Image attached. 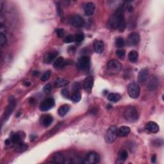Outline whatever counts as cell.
<instances>
[{"mask_svg": "<svg viewBox=\"0 0 164 164\" xmlns=\"http://www.w3.org/2000/svg\"><path fill=\"white\" fill-rule=\"evenodd\" d=\"M109 25L111 28L117 29L121 32L125 31L126 25L125 17H124L123 5L119 6L114 15L110 18V21H109Z\"/></svg>", "mask_w": 164, "mask_h": 164, "instance_id": "cell-1", "label": "cell"}, {"mask_svg": "<svg viewBox=\"0 0 164 164\" xmlns=\"http://www.w3.org/2000/svg\"><path fill=\"white\" fill-rule=\"evenodd\" d=\"M138 113L137 109L133 107H128L125 111V117L127 121L133 122L138 119Z\"/></svg>", "mask_w": 164, "mask_h": 164, "instance_id": "cell-2", "label": "cell"}, {"mask_svg": "<svg viewBox=\"0 0 164 164\" xmlns=\"http://www.w3.org/2000/svg\"><path fill=\"white\" fill-rule=\"evenodd\" d=\"M117 136V128L115 126H112L109 127L108 130L107 131L106 134H105V142L108 144L113 143L116 140Z\"/></svg>", "mask_w": 164, "mask_h": 164, "instance_id": "cell-3", "label": "cell"}, {"mask_svg": "<svg viewBox=\"0 0 164 164\" xmlns=\"http://www.w3.org/2000/svg\"><path fill=\"white\" fill-rule=\"evenodd\" d=\"M140 86L137 83H131L127 86V94L130 97L133 99H137L140 95Z\"/></svg>", "mask_w": 164, "mask_h": 164, "instance_id": "cell-4", "label": "cell"}, {"mask_svg": "<svg viewBox=\"0 0 164 164\" xmlns=\"http://www.w3.org/2000/svg\"><path fill=\"white\" fill-rule=\"evenodd\" d=\"M108 70L110 72L114 74L119 72L121 69V64L116 60H111L108 64Z\"/></svg>", "mask_w": 164, "mask_h": 164, "instance_id": "cell-5", "label": "cell"}, {"mask_svg": "<svg viewBox=\"0 0 164 164\" xmlns=\"http://www.w3.org/2000/svg\"><path fill=\"white\" fill-rule=\"evenodd\" d=\"M54 103H55V102H54V100L53 98L50 97L46 99L40 105V110L42 112L48 111L54 106Z\"/></svg>", "mask_w": 164, "mask_h": 164, "instance_id": "cell-6", "label": "cell"}, {"mask_svg": "<svg viewBox=\"0 0 164 164\" xmlns=\"http://www.w3.org/2000/svg\"><path fill=\"white\" fill-rule=\"evenodd\" d=\"M69 23L73 27L81 28L84 25L85 21L82 17L78 15H75L70 18Z\"/></svg>", "mask_w": 164, "mask_h": 164, "instance_id": "cell-7", "label": "cell"}, {"mask_svg": "<svg viewBox=\"0 0 164 164\" xmlns=\"http://www.w3.org/2000/svg\"><path fill=\"white\" fill-rule=\"evenodd\" d=\"M90 62V60L89 57L83 56L79 58L76 65H77V67L80 69V70H84V69H86L89 67Z\"/></svg>", "mask_w": 164, "mask_h": 164, "instance_id": "cell-8", "label": "cell"}, {"mask_svg": "<svg viewBox=\"0 0 164 164\" xmlns=\"http://www.w3.org/2000/svg\"><path fill=\"white\" fill-rule=\"evenodd\" d=\"M100 155H98L97 153L92 151L87 154L86 158L84 160V163L89 164L96 163L100 162Z\"/></svg>", "mask_w": 164, "mask_h": 164, "instance_id": "cell-9", "label": "cell"}, {"mask_svg": "<svg viewBox=\"0 0 164 164\" xmlns=\"http://www.w3.org/2000/svg\"><path fill=\"white\" fill-rule=\"evenodd\" d=\"M140 41V36L136 32H132L129 34L127 38V44L130 46L137 45Z\"/></svg>", "mask_w": 164, "mask_h": 164, "instance_id": "cell-10", "label": "cell"}, {"mask_svg": "<svg viewBox=\"0 0 164 164\" xmlns=\"http://www.w3.org/2000/svg\"><path fill=\"white\" fill-rule=\"evenodd\" d=\"M16 105V100L14 99V97H10L9 105L7 106L6 110H5V118L4 119L5 120L9 119V116L12 114V113L14 111Z\"/></svg>", "mask_w": 164, "mask_h": 164, "instance_id": "cell-11", "label": "cell"}, {"mask_svg": "<svg viewBox=\"0 0 164 164\" xmlns=\"http://www.w3.org/2000/svg\"><path fill=\"white\" fill-rule=\"evenodd\" d=\"M94 85V78L92 76H88L87 77L83 82V87L86 92L90 93L92 91V87Z\"/></svg>", "mask_w": 164, "mask_h": 164, "instance_id": "cell-12", "label": "cell"}, {"mask_svg": "<svg viewBox=\"0 0 164 164\" xmlns=\"http://www.w3.org/2000/svg\"><path fill=\"white\" fill-rule=\"evenodd\" d=\"M149 76V71L148 69H142L138 72V80L140 83L145 82L148 78Z\"/></svg>", "mask_w": 164, "mask_h": 164, "instance_id": "cell-13", "label": "cell"}, {"mask_svg": "<svg viewBox=\"0 0 164 164\" xmlns=\"http://www.w3.org/2000/svg\"><path fill=\"white\" fill-rule=\"evenodd\" d=\"M96 6L95 4L92 2H89L86 3V5L84 6V12L86 16H90L92 15L94 11H95Z\"/></svg>", "mask_w": 164, "mask_h": 164, "instance_id": "cell-14", "label": "cell"}, {"mask_svg": "<svg viewBox=\"0 0 164 164\" xmlns=\"http://www.w3.org/2000/svg\"><path fill=\"white\" fill-rule=\"evenodd\" d=\"M145 129L151 133H157L159 131V126L155 122L150 121L146 124Z\"/></svg>", "mask_w": 164, "mask_h": 164, "instance_id": "cell-15", "label": "cell"}, {"mask_svg": "<svg viewBox=\"0 0 164 164\" xmlns=\"http://www.w3.org/2000/svg\"><path fill=\"white\" fill-rule=\"evenodd\" d=\"M53 121V118L50 115H44L41 117V122L44 127L49 126Z\"/></svg>", "mask_w": 164, "mask_h": 164, "instance_id": "cell-16", "label": "cell"}, {"mask_svg": "<svg viewBox=\"0 0 164 164\" xmlns=\"http://www.w3.org/2000/svg\"><path fill=\"white\" fill-rule=\"evenodd\" d=\"M94 49L96 53L98 54L102 53L105 49L104 42L102 41H96L94 43Z\"/></svg>", "mask_w": 164, "mask_h": 164, "instance_id": "cell-17", "label": "cell"}, {"mask_svg": "<svg viewBox=\"0 0 164 164\" xmlns=\"http://www.w3.org/2000/svg\"><path fill=\"white\" fill-rule=\"evenodd\" d=\"M52 162L54 163H65V158L63 154L60 153H57L54 154L52 159Z\"/></svg>", "mask_w": 164, "mask_h": 164, "instance_id": "cell-18", "label": "cell"}, {"mask_svg": "<svg viewBox=\"0 0 164 164\" xmlns=\"http://www.w3.org/2000/svg\"><path fill=\"white\" fill-rule=\"evenodd\" d=\"M130 133V128L129 127L123 126L120 127L119 130H117V134L120 137H126Z\"/></svg>", "mask_w": 164, "mask_h": 164, "instance_id": "cell-19", "label": "cell"}, {"mask_svg": "<svg viewBox=\"0 0 164 164\" xmlns=\"http://www.w3.org/2000/svg\"><path fill=\"white\" fill-rule=\"evenodd\" d=\"M67 64L66 61L64 60V58L63 57H58L57 59L54 61V62L53 64V66L54 68L57 69H60L64 67L65 65Z\"/></svg>", "mask_w": 164, "mask_h": 164, "instance_id": "cell-20", "label": "cell"}, {"mask_svg": "<svg viewBox=\"0 0 164 164\" xmlns=\"http://www.w3.org/2000/svg\"><path fill=\"white\" fill-rule=\"evenodd\" d=\"M22 135L23 133H14L12 137H11L10 139L12 140L13 144H17L22 142V139H23L24 137H22Z\"/></svg>", "mask_w": 164, "mask_h": 164, "instance_id": "cell-21", "label": "cell"}, {"mask_svg": "<svg viewBox=\"0 0 164 164\" xmlns=\"http://www.w3.org/2000/svg\"><path fill=\"white\" fill-rule=\"evenodd\" d=\"M57 56V53H48L46 55L44 56V62L46 64H51L53 62V60H54Z\"/></svg>", "mask_w": 164, "mask_h": 164, "instance_id": "cell-22", "label": "cell"}, {"mask_svg": "<svg viewBox=\"0 0 164 164\" xmlns=\"http://www.w3.org/2000/svg\"><path fill=\"white\" fill-rule=\"evenodd\" d=\"M69 83V82L66 79L59 78L56 80L55 82H54V86L57 87V88H60V87H65L66 85H67Z\"/></svg>", "mask_w": 164, "mask_h": 164, "instance_id": "cell-23", "label": "cell"}, {"mask_svg": "<svg viewBox=\"0 0 164 164\" xmlns=\"http://www.w3.org/2000/svg\"><path fill=\"white\" fill-rule=\"evenodd\" d=\"M158 80L157 78L153 77L148 83V89L150 90H154L158 87Z\"/></svg>", "mask_w": 164, "mask_h": 164, "instance_id": "cell-24", "label": "cell"}, {"mask_svg": "<svg viewBox=\"0 0 164 164\" xmlns=\"http://www.w3.org/2000/svg\"><path fill=\"white\" fill-rule=\"evenodd\" d=\"M121 96L119 94L117 93H110L107 96V99L113 103H115V102L119 101L121 100Z\"/></svg>", "mask_w": 164, "mask_h": 164, "instance_id": "cell-25", "label": "cell"}, {"mask_svg": "<svg viewBox=\"0 0 164 164\" xmlns=\"http://www.w3.org/2000/svg\"><path fill=\"white\" fill-rule=\"evenodd\" d=\"M69 110V106L68 105H62L58 110V114L60 116L63 117L66 115Z\"/></svg>", "mask_w": 164, "mask_h": 164, "instance_id": "cell-26", "label": "cell"}, {"mask_svg": "<svg viewBox=\"0 0 164 164\" xmlns=\"http://www.w3.org/2000/svg\"><path fill=\"white\" fill-rule=\"evenodd\" d=\"M28 148V146L27 144L23 143V142H21V143L17 144L16 147V151L18 152V153L24 152L27 150Z\"/></svg>", "mask_w": 164, "mask_h": 164, "instance_id": "cell-27", "label": "cell"}, {"mask_svg": "<svg viewBox=\"0 0 164 164\" xmlns=\"http://www.w3.org/2000/svg\"><path fill=\"white\" fill-rule=\"evenodd\" d=\"M138 57V54L137 53V52L135 50H132L128 54V58L130 62H135L137 60Z\"/></svg>", "mask_w": 164, "mask_h": 164, "instance_id": "cell-28", "label": "cell"}, {"mask_svg": "<svg viewBox=\"0 0 164 164\" xmlns=\"http://www.w3.org/2000/svg\"><path fill=\"white\" fill-rule=\"evenodd\" d=\"M127 152L125 150V149H122L118 153V159L121 162H123L124 161L127 159Z\"/></svg>", "mask_w": 164, "mask_h": 164, "instance_id": "cell-29", "label": "cell"}, {"mask_svg": "<svg viewBox=\"0 0 164 164\" xmlns=\"http://www.w3.org/2000/svg\"><path fill=\"white\" fill-rule=\"evenodd\" d=\"M125 41L123 38H122L121 37L116 38L115 45L117 47V48H122V47L125 46Z\"/></svg>", "mask_w": 164, "mask_h": 164, "instance_id": "cell-30", "label": "cell"}, {"mask_svg": "<svg viewBox=\"0 0 164 164\" xmlns=\"http://www.w3.org/2000/svg\"><path fill=\"white\" fill-rule=\"evenodd\" d=\"M81 98H82L81 94L79 93V91H78V92H74L73 94H72V95L71 96V100L74 102H76V103H78V102H79L80 100H81Z\"/></svg>", "mask_w": 164, "mask_h": 164, "instance_id": "cell-31", "label": "cell"}, {"mask_svg": "<svg viewBox=\"0 0 164 164\" xmlns=\"http://www.w3.org/2000/svg\"><path fill=\"white\" fill-rule=\"evenodd\" d=\"M85 36L84 34H82V33H79V34H77L74 37V41H76V42H82L83 40H84Z\"/></svg>", "mask_w": 164, "mask_h": 164, "instance_id": "cell-32", "label": "cell"}, {"mask_svg": "<svg viewBox=\"0 0 164 164\" xmlns=\"http://www.w3.org/2000/svg\"><path fill=\"white\" fill-rule=\"evenodd\" d=\"M116 55L121 59H124L126 55V52L124 49H117L116 51Z\"/></svg>", "mask_w": 164, "mask_h": 164, "instance_id": "cell-33", "label": "cell"}, {"mask_svg": "<svg viewBox=\"0 0 164 164\" xmlns=\"http://www.w3.org/2000/svg\"><path fill=\"white\" fill-rule=\"evenodd\" d=\"M6 42L7 40L6 38V36L3 34V33H1V34H0V46H5L6 44Z\"/></svg>", "mask_w": 164, "mask_h": 164, "instance_id": "cell-34", "label": "cell"}, {"mask_svg": "<svg viewBox=\"0 0 164 164\" xmlns=\"http://www.w3.org/2000/svg\"><path fill=\"white\" fill-rule=\"evenodd\" d=\"M51 74H52V72H51V71H47L46 72H44V74L42 75V76L41 77V80L42 82H46L47 80H48L49 77H50V76H51Z\"/></svg>", "mask_w": 164, "mask_h": 164, "instance_id": "cell-35", "label": "cell"}, {"mask_svg": "<svg viewBox=\"0 0 164 164\" xmlns=\"http://www.w3.org/2000/svg\"><path fill=\"white\" fill-rule=\"evenodd\" d=\"M64 41H65V43H68V44L72 43V42H73L74 41V37L71 35H69L67 36L65 38Z\"/></svg>", "mask_w": 164, "mask_h": 164, "instance_id": "cell-36", "label": "cell"}, {"mask_svg": "<svg viewBox=\"0 0 164 164\" xmlns=\"http://www.w3.org/2000/svg\"><path fill=\"white\" fill-rule=\"evenodd\" d=\"M52 90V86L50 84V83H48V84H46L44 87V89H43L44 92L46 93L50 92Z\"/></svg>", "mask_w": 164, "mask_h": 164, "instance_id": "cell-37", "label": "cell"}, {"mask_svg": "<svg viewBox=\"0 0 164 164\" xmlns=\"http://www.w3.org/2000/svg\"><path fill=\"white\" fill-rule=\"evenodd\" d=\"M56 33L58 37H62L64 35V30L62 28H58L56 30Z\"/></svg>", "mask_w": 164, "mask_h": 164, "instance_id": "cell-38", "label": "cell"}, {"mask_svg": "<svg viewBox=\"0 0 164 164\" xmlns=\"http://www.w3.org/2000/svg\"><path fill=\"white\" fill-rule=\"evenodd\" d=\"M61 94H62V95L65 98L69 97V90L66 89H64L62 90Z\"/></svg>", "mask_w": 164, "mask_h": 164, "instance_id": "cell-39", "label": "cell"}, {"mask_svg": "<svg viewBox=\"0 0 164 164\" xmlns=\"http://www.w3.org/2000/svg\"><path fill=\"white\" fill-rule=\"evenodd\" d=\"M80 89V85L78 83H75L74 84V92H78Z\"/></svg>", "mask_w": 164, "mask_h": 164, "instance_id": "cell-40", "label": "cell"}, {"mask_svg": "<svg viewBox=\"0 0 164 164\" xmlns=\"http://www.w3.org/2000/svg\"><path fill=\"white\" fill-rule=\"evenodd\" d=\"M57 10H58V13L60 15V16H61V15H62V8H61V6H60V4H58L57 5Z\"/></svg>", "mask_w": 164, "mask_h": 164, "instance_id": "cell-41", "label": "cell"}, {"mask_svg": "<svg viewBox=\"0 0 164 164\" xmlns=\"http://www.w3.org/2000/svg\"><path fill=\"white\" fill-rule=\"evenodd\" d=\"M156 156L155 155H153L152 158H151V162L152 163H155L156 162Z\"/></svg>", "mask_w": 164, "mask_h": 164, "instance_id": "cell-42", "label": "cell"}, {"mask_svg": "<svg viewBox=\"0 0 164 164\" xmlns=\"http://www.w3.org/2000/svg\"><path fill=\"white\" fill-rule=\"evenodd\" d=\"M30 85H31V83L29 82H26V83H24V85H26V86H29Z\"/></svg>", "mask_w": 164, "mask_h": 164, "instance_id": "cell-43", "label": "cell"}, {"mask_svg": "<svg viewBox=\"0 0 164 164\" xmlns=\"http://www.w3.org/2000/svg\"><path fill=\"white\" fill-rule=\"evenodd\" d=\"M39 74V72L38 71H35V72H34V75H35V76H37Z\"/></svg>", "mask_w": 164, "mask_h": 164, "instance_id": "cell-44", "label": "cell"}]
</instances>
